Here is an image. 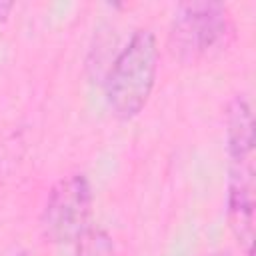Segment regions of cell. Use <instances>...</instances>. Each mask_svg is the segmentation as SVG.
<instances>
[{
  "instance_id": "8992f818",
  "label": "cell",
  "mask_w": 256,
  "mask_h": 256,
  "mask_svg": "<svg viewBox=\"0 0 256 256\" xmlns=\"http://www.w3.org/2000/svg\"><path fill=\"white\" fill-rule=\"evenodd\" d=\"M78 256H116L110 234L102 228H88L78 240Z\"/></svg>"
},
{
  "instance_id": "ba28073f",
  "label": "cell",
  "mask_w": 256,
  "mask_h": 256,
  "mask_svg": "<svg viewBox=\"0 0 256 256\" xmlns=\"http://www.w3.org/2000/svg\"><path fill=\"white\" fill-rule=\"evenodd\" d=\"M12 256H32L30 252H26V250H18V252H14Z\"/></svg>"
},
{
  "instance_id": "6da1fadb",
  "label": "cell",
  "mask_w": 256,
  "mask_h": 256,
  "mask_svg": "<svg viewBox=\"0 0 256 256\" xmlns=\"http://www.w3.org/2000/svg\"><path fill=\"white\" fill-rule=\"evenodd\" d=\"M158 62L160 50L154 32L138 28L116 54L104 80L106 106L114 118L132 120L146 108L156 86Z\"/></svg>"
},
{
  "instance_id": "52a82bcc",
  "label": "cell",
  "mask_w": 256,
  "mask_h": 256,
  "mask_svg": "<svg viewBox=\"0 0 256 256\" xmlns=\"http://www.w3.org/2000/svg\"><path fill=\"white\" fill-rule=\"evenodd\" d=\"M14 8V2H0V24H4Z\"/></svg>"
},
{
  "instance_id": "9c48e42d",
  "label": "cell",
  "mask_w": 256,
  "mask_h": 256,
  "mask_svg": "<svg viewBox=\"0 0 256 256\" xmlns=\"http://www.w3.org/2000/svg\"><path fill=\"white\" fill-rule=\"evenodd\" d=\"M212 256H228V254H212Z\"/></svg>"
},
{
  "instance_id": "5b68a950",
  "label": "cell",
  "mask_w": 256,
  "mask_h": 256,
  "mask_svg": "<svg viewBox=\"0 0 256 256\" xmlns=\"http://www.w3.org/2000/svg\"><path fill=\"white\" fill-rule=\"evenodd\" d=\"M226 154L228 160L254 156V116L250 102L236 94L226 110Z\"/></svg>"
},
{
  "instance_id": "7a4b0ae2",
  "label": "cell",
  "mask_w": 256,
  "mask_h": 256,
  "mask_svg": "<svg viewBox=\"0 0 256 256\" xmlns=\"http://www.w3.org/2000/svg\"><path fill=\"white\" fill-rule=\"evenodd\" d=\"M232 34L228 8L220 2H186L174 12L168 46L174 58L184 64L198 62L222 46Z\"/></svg>"
},
{
  "instance_id": "3957f363",
  "label": "cell",
  "mask_w": 256,
  "mask_h": 256,
  "mask_svg": "<svg viewBox=\"0 0 256 256\" xmlns=\"http://www.w3.org/2000/svg\"><path fill=\"white\" fill-rule=\"evenodd\" d=\"M92 202V186L82 172L60 178L50 188L40 214V228L44 238L52 244L78 242L80 236L88 230Z\"/></svg>"
},
{
  "instance_id": "30bf717a",
  "label": "cell",
  "mask_w": 256,
  "mask_h": 256,
  "mask_svg": "<svg viewBox=\"0 0 256 256\" xmlns=\"http://www.w3.org/2000/svg\"><path fill=\"white\" fill-rule=\"evenodd\" d=\"M248 256H252V254H248Z\"/></svg>"
},
{
  "instance_id": "277c9868",
  "label": "cell",
  "mask_w": 256,
  "mask_h": 256,
  "mask_svg": "<svg viewBox=\"0 0 256 256\" xmlns=\"http://www.w3.org/2000/svg\"><path fill=\"white\" fill-rule=\"evenodd\" d=\"M256 166L254 156L228 160L226 216L230 230L240 244L252 252L254 242V208H256Z\"/></svg>"
}]
</instances>
